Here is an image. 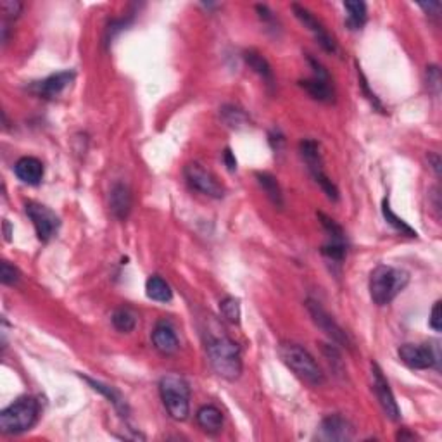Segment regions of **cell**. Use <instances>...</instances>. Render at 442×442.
<instances>
[{
    "instance_id": "obj_1",
    "label": "cell",
    "mask_w": 442,
    "mask_h": 442,
    "mask_svg": "<svg viewBox=\"0 0 442 442\" xmlns=\"http://www.w3.org/2000/svg\"><path fill=\"white\" fill-rule=\"evenodd\" d=\"M206 354L211 368L225 380H237L242 375V356L239 345L225 333L207 332Z\"/></svg>"
},
{
    "instance_id": "obj_2",
    "label": "cell",
    "mask_w": 442,
    "mask_h": 442,
    "mask_svg": "<svg viewBox=\"0 0 442 442\" xmlns=\"http://www.w3.org/2000/svg\"><path fill=\"white\" fill-rule=\"evenodd\" d=\"M408 282H410V273L408 271L387 265H378L370 273L368 289L371 301L377 306L391 304L406 289Z\"/></svg>"
},
{
    "instance_id": "obj_3",
    "label": "cell",
    "mask_w": 442,
    "mask_h": 442,
    "mask_svg": "<svg viewBox=\"0 0 442 442\" xmlns=\"http://www.w3.org/2000/svg\"><path fill=\"white\" fill-rule=\"evenodd\" d=\"M278 354L282 361L294 371L296 377L306 382L311 387H322L325 384V373L319 368L317 359L303 347L294 343H282L278 345Z\"/></svg>"
},
{
    "instance_id": "obj_4",
    "label": "cell",
    "mask_w": 442,
    "mask_h": 442,
    "mask_svg": "<svg viewBox=\"0 0 442 442\" xmlns=\"http://www.w3.org/2000/svg\"><path fill=\"white\" fill-rule=\"evenodd\" d=\"M159 394L166 411L177 422H184L191 413V387L184 377L168 373L159 380Z\"/></svg>"
},
{
    "instance_id": "obj_5",
    "label": "cell",
    "mask_w": 442,
    "mask_h": 442,
    "mask_svg": "<svg viewBox=\"0 0 442 442\" xmlns=\"http://www.w3.org/2000/svg\"><path fill=\"white\" fill-rule=\"evenodd\" d=\"M39 415L40 404L35 397H20L0 413V430L7 436L23 434L35 425Z\"/></svg>"
},
{
    "instance_id": "obj_6",
    "label": "cell",
    "mask_w": 442,
    "mask_h": 442,
    "mask_svg": "<svg viewBox=\"0 0 442 442\" xmlns=\"http://www.w3.org/2000/svg\"><path fill=\"white\" fill-rule=\"evenodd\" d=\"M299 152H301V158H303L304 163H306L308 170H310L311 177L315 178V181H317L319 187H322V191L325 192L330 200L337 202V200H339V188L336 187V184L330 180L329 174H326L325 170H323V159H322V154H319L318 144L310 139L303 140V142L299 144Z\"/></svg>"
},
{
    "instance_id": "obj_7",
    "label": "cell",
    "mask_w": 442,
    "mask_h": 442,
    "mask_svg": "<svg viewBox=\"0 0 442 442\" xmlns=\"http://www.w3.org/2000/svg\"><path fill=\"white\" fill-rule=\"evenodd\" d=\"M25 211L26 214H28L29 220H32L33 226H35L39 240L49 242L52 237L57 233L59 226H61L57 214H55L54 211H50L47 206H43V204L32 202V200L25 204Z\"/></svg>"
},
{
    "instance_id": "obj_8",
    "label": "cell",
    "mask_w": 442,
    "mask_h": 442,
    "mask_svg": "<svg viewBox=\"0 0 442 442\" xmlns=\"http://www.w3.org/2000/svg\"><path fill=\"white\" fill-rule=\"evenodd\" d=\"M306 308H308V311H310L313 322L317 323L318 329L322 330V332L325 333V336L329 337V339L332 340L333 344L343 345V347H347V349L352 347L351 339H349L347 333L344 332L343 326H340L339 323L336 322V319L330 317V315L326 313L325 310H323L322 304L317 303V301H313V299H308Z\"/></svg>"
},
{
    "instance_id": "obj_9",
    "label": "cell",
    "mask_w": 442,
    "mask_h": 442,
    "mask_svg": "<svg viewBox=\"0 0 442 442\" xmlns=\"http://www.w3.org/2000/svg\"><path fill=\"white\" fill-rule=\"evenodd\" d=\"M399 358L406 366L413 370L439 368L441 356L437 347L430 344H404L399 347Z\"/></svg>"
},
{
    "instance_id": "obj_10",
    "label": "cell",
    "mask_w": 442,
    "mask_h": 442,
    "mask_svg": "<svg viewBox=\"0 0 442 442\" xmlns=\"http://www.w3.org/2000/svg\"><path fill=\"white\" fill-rule=\"evenodd\" d=\"M184 174L187 184L202 195L213 197V199H221L225 195V188L221 187L216 177L211 172H207L206 168H202L199 163H191V165L185 166Z\"/></svg>"
},
{
    "instance_id": "obj_11",
    "label": "cell",
    "mask_w": 442,
    "mask_h": 442,
    "mask_svg": "<svg viewBox=\"0 0 442 442\" xmlns=\"http://www.w3.org/2000/svg\"><path fill=\"white\" fill-rule=\"evenodd\" d=\"M308 62H310L311 68H313V78L301 81V87H303L315 100H319V102L325 104L333 102V88L332 85H330L329 71L323 68L322 62L313 59L311 55H308Z\"/></svg>"
},
{
    "instance_id": "obj_12",
    "label": "cell",
    "mask_w": 442,
    "mask_h": 442,
    "mask_svg": "<svg viewBox=\"0 0 442 442\" xmlns=\"http://www.w3.org/2000/svg\"><path fill=\"white\" fill-rule=\"evenodd\" d=\"M371 373H373V391L375 396H377L378 403H380L382 410H384L385 417L391 418L392 422H397L401 418V411L399 406L396 403V397H394V392L389 385L387 378L384 377V371L380 370V366L377 363L371 365Z\"/></svg>"
},
{
    "instance_id": "obj_13",
    "label": "cell",
    "mask_w": 442,
    "mask_h": 442,
    "mask_svg": "<svg viewBox=\"0 0 442 442\" xmlns=\"http://www.w3.org/2000/svg\"><path fill=\"white\" fill-rule=\"evenodd\" d=\"M292 11H294L297 20L304 25V28H308L311 33H313V36L317 39V42L319 43V46H322L323 50L330 52V54L337 52L336 40L329 35V32L323 28V25L319 23L317 18H315L313 14L306 9V7L299 6V4H292Z\"/></svg>"
},
{
    "instance_id": "obj_14",
    "label": "cell",
    "mask_w": 442,
    "mask_h": 442,
    "mask_svg": "<svg viewBox=\"0 0 442 442\" xmlns=\"http://www.w3.org/2000/svg\"><path fill=\"white\" fill-rule=\"evenodd\" d=\"M319 434L326 441H351L352 436H354V425L347 418H344L343 415H329V417L322 420Z\"/></svg>"
},
{
    "instance_id": "obj_15",
    "label": "cell",
    "mask_w": 442,
    "mask_h": 442,
    "mask_svg": "<svg viewBox=\"0 0 442 442\" xmlns=\"http://www.w3.org/2000/svg\"><path fill=\"white\" fill-rule=\"evenodd\" d=\"M152 344L165 356L174 354L178 351V347H180V343H178V337L174 333L173 326L166 322H159L156 325L154 332H152Z\"/></svg>"
},
{
    "instance_id": "obj_16",
    "label": "cell",
    "mask_w": 442,
    "mask_h": 442,
    "mask_svg": "<svg viewBox=\"0 0 442 442\" xmlns=\"http://www.w3.org/2000/svg\"><path fill=\"white\" fill-rule=\"evenodd\" d=\"M109 207L111 213L118 218V220H126L132 211V192L125 184H114L109 194Z\"/></svg>"
},
{
    "instance_id": "obj_17",
    "label": "cell",
    "mask_w": 442,
    "mask_h": 442,
    "mask_svg": "<svg viewBox=\"0 0 442 442\" xmlns=\"http://www.w3.org/2000/svg\"><path fill=\"white\" fill-rule=\"evenodd\" d=\"M14 173L26 185H39L43 178V165L36 158H21L14 165Z\"/></svg>"
},
{
    "instance_id": "obj_18",
    "label": "cell",
    "mask_w": 442,
    "mask_h": 442,
    "mask_svg": "<svg viewBox=\"0 0 442 442\" xmlns=\"http://www.w3.org/2000/svg\"><path fill=\"white\" fill-rule=\"evenodd\" d=\"M74 80V73L73 71H61V73H55L52 76L46 78L42 80L40 83H36V92L39 95L46 99H52L55 95L61 94L66 87Z\"/></svg>"
},
{
    "instance_id": "obj_19",
    "label": "cell",
    "mask_w": 442,
    "mask_h": 442,
    "mask_svg": "<svg viewBox=\"0 0 442 442\" xmlns=\"http://www.w3.org/2000/svg\"><path fill=\"white\" fill-rule=\"evenodd\" d=\"M195 418L200 429L207 434H218L223 429V413L213 404L199 408Z\"/></svg>"
},
{
    "instance_id": "obj_20",
    "label": "cell",
    "mask_w": 442,
    "mask_h": 442,
    "mask_svg": "<svg viewBox=\"0 0 442 442\" xmlns=\"http://www.w3.org/2000/svg\"><path fill=\"white\" fill-rule=\"evenodd\" d=\"M244 59H246L247 66L252 69L258 76H261V80L265 81L268 87H273L275 85V76H273V69H271L270 62L259 54L258 50L249 49L244 52Z\"/></svg>"
},
{
    "instance_id": "obj_21",
    "label": "cell",
    "mask_w": 442,
    "mask_h": 442,
    "mask_svg": "<svg viewBox=\"0 0 442 442\" xmlns=\"http://www.w3.org/2000/svg\"><path fill=\"white\" fill-rule=\"evenodd\" d=\"M83 380L88 382V385H92L94 391H97L102 394V396H106L107 399H109V403H113V406L116 408V411L121 415V417H128V413H130L128 403H126L125 397L121 396L116 389L111 387V385L102 384V382H99V380H94V378H90V377H83Z\"/></svg>"
},
{
    "instance_id": "obj_22",
    "label": "cell",
    "mask_w": 442,
    "mask_h": 442,
    "mask_svg": "<svg viewBox=\"0 0 442 442\" xmlns=\"http://www.w3.org/2000/svg\"><path fill=\"white\" fill-rule=\"evenodd\" d=\"M256 180H258L259 187L265 191V194L268 199L273 202V206L277 207H284V192H282L280 185H278L277 178L273 177V174L263 172V173H256Z\"/></svg>"
},
{
    "instance_id": "obj_23",
    "label": "cell",
    "mask_w": 442,
    "mask_h": 442,
    "mask_svg": "<svg viewBox=\"0 0 442 442\" xmlns=\"http://www.w3.org/2000/svg\"><path fill=\"white\" fill-rule=\"evenodd\" d=\"M146 291H147L149 299L158 301V303H170V301L173 299V291L168 285V282L163 280V278L158 277V275L149 278L146 284Z\"/></svg>"
},
{
    "instance_id": "obj_24",
    "label": "cell",
    "mask_w": 442,
    "mask_h": 442,
    "mask_svg": "<svg viewBox=\"0 0 442 442\" xmlns=\"http://www.w3.org/2000/svg\"><path fill=\"white\" fill-rule=\"evenodd\" d=\"M344 9L347 11L345 25L349 29H361L366 23V4L365 2H344Z\"/></svg>"
},
{
    "instance_id": "obj_25",
    "label": "cell",
    "mask_w": 442,
    "mask_h": 442,
    "mask_svg": "<svg viewBox=\"0 0 442 442\" xmlns=\"http://www.w3.org/2000/svg\"><path fill=\"white\" fill-rule=\"evenodd\" d=\"M382 213H384L385 221H387L389 225H391L392 228L396 230V232L403 233V235H408V237H417V232H415V230L411 228V226L408 225L406 221L401 220V218L397 216V214L391 209V204H389V199H385L384 204H382Z\"/></svg>"
},
{
    "instance_id": "obj_26",
    "label": "cell",
    "mask_w": 442,
    "mask_h": 442,
    "mask_svg": "<svg viewBox=\"0 0 442 442\" xmlns=\"http://www.w3.org/2000/svg\"><path fill=\"white\" fill-rule=\"evenodd\" d=\"M113 325L118 332L130 333L137 326V317L133 311L126 310V308H120L113 313Z\"/></svg>"
},
{
    "instance_id": "obj_27",
    "label": "cell",
    "mask_w": 442,
    "mask_h": 442,
    "mask_svg": "<svg viewBox=\"0 0 442 442\" xmlns=\"http://www.w3.org/2000/svg\"><path fill=\"white\" fill-rule=\"evenodd\" d=\"M220 311L226 322L233 323V325L240 323V303L235 297H225L220 303Z\"/></svg>"
},
{
    "instance_id": "obj_28",
    "label": "cell",
    "mask_w": 442,
    "mask_h": 442,
    "mask_svg": "<svg viewBox=\"0 0 442 442\" xmlns=\"http://www.w3.org/2000/svg\"><path fill=\"white\" fill-rule=\"evenodd\" d=\"M345 252H347L345 240H329V242L322 247V254L325 256V258H329L330 261H336V263L344 261Z\"/></svg>"
},
{
    "instance_id": "obj_29",
    "label": "cell",
    "mask_w": 442,
    "mask_h": 442,
    "mask_svg": "<svg viewBox=\"0 0 442 442\" xmlns=\"http://www.w3.org/2000/svg\"><path fill=\"white\" fill-rule=\"evenodd\" d=\"M221 118L226 125L232 126V128H240V126L247 125V116L244 111H240L239 107L233 106H225L221 109Z\"/></svg>"
},
{
    "instance_id": "obj_30",
    "label": "cell",
    "mask_w": 442,
    "mask_h": 442,
    "mask_svg": "<svg viewBox=\"0 0 442 442\" xmlns=\"http://www.w3.org/2000/svg\"><path fill=\"white\" fill-rule=\"evenodd\" d=\"M20 278L21 273L16 266H13L7 261L0 263V280H2L4 285H16Z\"/></svg>"
},
{
    "instance_id": "obj_31",
    "label": "cell",
    "mask_w": 442,
    "mask_h": 442,
    "mask_svg": "<svg viewBox=\"0 0 442 442\" xmlns=\"http://www.w3.org/2000/svg\"><path fill=\"white\" fill-rule=\"evenodd\" d=\"M0 9H2L4 16L9 18V20H16L18 16L23 11V4L18 2V0H2L0 2Z\"/></svg>"
},
{
    "instance_id": "obj_32",
    "label": "cell",
    "mask_w": 442,
    "mask_h": 442,
    "mask_svg": "<svg viewBox=\"0 0 442 442\" xmlns=\"http://www.w3.org/2000/svg\"><path fill=\"white\" fill-rule=\"evenodd\" d=\"M430 326H432L436 332H441L442 330V318H441V301H437L432 308V313H430V319H429Z\"/></svg>"
},
{
    "instance_id": "obj_33",
    "label": "cell",
    "mask_w": 442,
    "mask_h": 442,
    "mask_svg": "<svg viewBox=\"0 0 442 442\" xmlns=\"http://www.w3.org/2000/svg\"><path fill=\"white\" fill-rule=\"evenodd\" d=\"M427 81H429V87H436V94H437V92H439V83H441L439 68H437V66H430V68H427Z\"/></svg>"
},
{
    "instance_id": "obj_34",
    "label": "cell",
    "mask_w": 442,
    "mask_h": 442,
    "mask_svg": "<svg viewBox=\"0 0 442 442\" xmlns=\"http://www.w3.org/2000/svg\"><path fill=\"white\" fill-rule=\"evenodd\" d=\"M358 74H359V81H361V87H363V92H365L366 95H368V99L371 100V102L375 104V107H377V109H380V111H384V107H382V104H380V100L377 99V95L375 94H371L370 92V88H368V81H366V78L363 76V73L361 71H358Z\"/></svg>"
},
{
    "instance_id": "obj_35",
    "label": "cell",
    "mask_w": 442,
    "mask_h": 442,
    "mask_svg": "<svg viewBox=\"0 0 442 442\" xmlns=\"http://www.w3.org/2000/svg\"><path fill=\"white\" fill-rule=\"evenodd\" d=\"M223 161H225L226 168H228L230 172H235V170H237V159H235V156L232 154V151H230V149H226V151L223 152Z\"/></svg>"
},
{
    "instance_id": "obj_36",
    "label": "cell",
    "mask_w": 442,
    "mask_h": 442,
    "mask_svg": "<svg viewBox=\"0 0 442 442\" xmlns=\"http://www.w3.org/2000/svg\"><path fill=\"white\" fill-rule=\"evenodd\" d=\"M420 7H422L423 11H425V13H429V14H439V11H441V4L439 2H422L420 4Z\"/></svg>"
},
{
    "instance_id": "obj_37",
    "label": "cell",
    "mask_w": 442,
    "mask_h": 442,
    "mask_svg": "<svg viewBox=\"0 0 442 442\" xmlns=\"http://www.w3.org/2000/svg\"><path fill=\"white\" fill-rule=\"evenodd\" d=\"M396 439L397 441H415L417 439V436H415L413 432H408L406 429H403V430H399V432H397Z\"/></svg>"
},
{
    "instance_id": "obj_38",
    "label": "cell",
    "mask_w": 442,
    "mask_h": 442,
    "mask_svg": "<svg viewBox=\"0 0 442 442\" xmlns=\"http://www.w3.org/2000/svg\"><path fill=\"white\" fill-rule=\"evenodd\" d=\"M429 161L432 163V170H434V172H436L437 177H439V174H441V158H439V156L430 154L429 156Z\"/></svg>"
},
{
    "instance_id": "obj_39",
    "label": "cell",
    "mask_w": 442,
    "mask_h": 442,
    "mask_svg": "<svg viewBox=\"0 0 442 442\" xmlns=\"http://www.w3.org/2000/svg\"><path fill=\"white\" fill-rule=\"evenodd\" d=\"M256 9H258L259 18H261V20H265V21H271V20H273V16H271L270 9H268V7H266V6H256Z\"/></svg>"
}]
</instances>
